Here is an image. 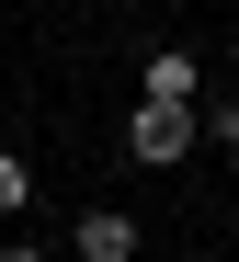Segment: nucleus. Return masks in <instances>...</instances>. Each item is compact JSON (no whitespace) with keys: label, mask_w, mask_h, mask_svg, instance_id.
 I'll list each match as a JSON object with an SVG mask.
<instances>
[{"label":"nucleus","mask_w":239,"mask_h":262,"mask_svg":"<svg viewBox=\"0 0 239 262\" xmlns=\"http://www.w3.org/2000/svg\"><path fill=\"white\" fill-rule=\"evenodd\" d=\"M194 137H205V125H194V103H148V92H137V114H125V160H137V171L194 160Z\"/></svg>","instance_id":"f257e3e1"},{"label":"nucleus","mask_w":239,"mask_h":262,"mask_svg":"<svg viewBox=\"0 0 239 262\" xmlns=\"http://www.w3.org/2000/svg\"><path fill=\"white\" fill-rule=\"evenodd\" d=\"M69 262H137V216L125 205H91L80 228H69Z\"/></svg>","instance_id":"f03ea898"},{"label":"nucleus","mask_w":239,"mask_h":262,"mask_svg":"<svg viewBox=\"0 0 239 262\" xmlns=\"http://www.w3.org/2000/svg\"><path fill=\"white\" fill-rule=\"evenodd\" d=\"M194 92H205V69L182 57V46H160L148 57V103H194Z\"/></svg>","instance_id":"7ed1b4c3"},{"label":"nucleus","mask_w":239,"mask_h":262,"mask_svg":"<svg viewBox=\"0 0 239 262\" xmlns=\"http://www.w3.org/2000/svg\"><path fill=\"white\" fill-rule=\"evenodd\" d=\"M34 205V171H23V148H0V216H23Z\"/></svg>","instance_id":"20e7f679"},{"label":"nucleus","mask_w":239,"mask_h":262,"mask_svg":"<svg viewBox=\"0 0 239 262\" xmlns=\"http://www.w3.org/2000/svg\"><path fill=\"white\" fill-rule=\"evenodd\" d=\"M0 262H57V251H34V239H0Z\"/></svg>","instance_id":"39448f33"}]
</instances>
